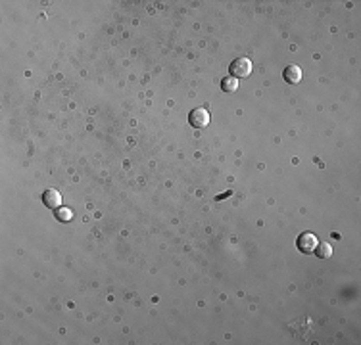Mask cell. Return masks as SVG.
<instances>
[{
    "mask_svg": "<svg viewBox=\"0 0 361 345\" xmlns=\"http://www.w3.org/2000/svg\"><path fill=\"white\" fill-rule=\"evenodd\" d=\"M210 121H212V115L204 108H196V110H192V112L188 113V123L194 129H206L210 125Z\"/></svg>",
    "mask_w": 361,
    "mask_h": 345,
    "instance_id": "1",
    "label": "cell"
},
{
    "mask_svg": "<svg viewBox=\"0 0 361 345\" xmlns=\"http://www.w3.org/2000/svg\"><path fill=\"white\" fill-rule=\"evenodd\" d=\"M282 77H284V81L286 83H290V85H298L300 81H302V77H304V73H302V67L300 65H288V67L282 71Z\"/></svg>",
    "mask_w": 361,
    "mask_h": 345,
    "instance_id": "5",
    "label": "cell"
},
{
    "mask_svg": "<svg viewBox=\"0 0 361 345\" xmlns=\"http://www.w3.org/2000/svg\"><path fill=\"white\" fill-rule=\"evenodd\" d=\"M221 88H223V92H235L238 88V81L235 77H225L221 81Z\"/></svg>",
    "mask_w": 361,
    "mask_h": 345,
    "instance_id": "7",
    "label": "cell"
},
{
    "mask_svg": "<svg viewBox=\"0 0 361 345\" xmlns=\"http://www.w3.org/2000/svg\"><path fill=\"white\" fill-rule=\"evenodd\" d=\"M313 253H315L319 259H329L331 255H333V246H331V244H326V242H319L317 248H315Z\"/></svg>",
    "mask_w": 361,
    "mask_h": 345,
    "instance_id": "6",
    "label": "cell"
},
{
    "mask_svg": "<svg viewBox=\"0 0 361 345\" xmlns=\"http://www.w3.org/2000/svg\"><path fill=\"white\" fill-rule=\"evenodd\" d=\"M229 71H231V77L244 79L252 73V61L248 60V58H237V60L229 65Z\"/></svg>",
    "mask_w": 361,
    "mask_h": 345,
    "instance_id": "2",
    "label": "cell"
},
{
    "mask_svg": "<svg viewBox=\"0 0 361 345\" xmlns=\"http://www.w3.org/2000/svg\"><path fill=\"white\" fill-rule=\"evenodd\" d=\"M319 244V238L315 234L311 232H304L298 236V240H296V246H298L300 251H304V253H313L315 248H317Z\"/></svg>",
    "mask_w": 361,
    "mask_h": 345,
    "instance_id": "3",
    "label": "cell"
},
{
    "mask_svg": "<svg viewBox=\"0 0 361 345\" xmlns=\"http://www.w3.org/2000/svg\"><path fill=\"white\" fill-rule=\"evenodd\" d=\"M56 217H58L62 223H68V221H71L73 213H71L70 209H65V207H60V209H56Z\"/></svg>",
    "mask_w": 361,
    "mask_h": 345,
    "instance_id": "8",
    "label": "cell"
},
{
    "mask_svg": "<svg viewBox=\"0 0 361 345\" xmlns=\"http://www.w3.org/2000/svg\"><path fill=\"white\" fill-rule=\"evenodd\" d=\"M43 203L48 207V209H60V207H62V196H60V192L54 188L44 190Z\"/></svg>",
    "mask_w": 361,
    "mask_h": 345,
    "instance_id": "4",
    "label": "cell"
}]
</instances>
